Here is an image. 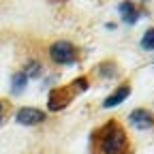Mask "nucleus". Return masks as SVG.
<instances>
[{"label": "nucleus", "mask_w": 154, "mask_h": 154, "mask_svg": "<svg viewBox=\"0 0 154 154\" xmlns=\"http://www.w3.org/2000/svg\"><path fill=\"white\" fill-rule=\"evenodd\" d=\"M90 90V77L88 75H77L75 79H71L69 84L56 86L49 90L47 94V109L49 111H62L66 109L71 103H75L82 94H86Z\"/></svg>", "instance_id": "nucleus-2"}, {"label": "nucleus", "mask_w": 154, "mask_h": 154, "mask_svg": "<svg viewBox=\"0 0 154 154\" xmlns=\"http://www.w3.org/2000/svg\"><path fill=\"white\" fill-rule=\"evenodd\" d=\"M96 73H99L101 77H105V79H111V77L118 75V64H116L113 60H105L101 64H96Z\"/></svg>", "instance_id": "nucleus-9"}, {"label": "nucleus", "mask_w": 154, "mask_h": 154, "mask_svg": "<svg viewBox=\"0 0 154 154\" xmlns=\"http://www.w3.org/2000/svg\"><path fill=\"white\" fill-rule=\"evenodd\" d=\"M47 120V113L38 107H19L15 113V122L22 126H38Z\"/></svg>", "instance_id": "nucleus-4"}, {"label": "nucleus", "mask_w": 154, "mask_h": 154, "mask_svg": "<svg viewBox=\"0 0 154 154\" xmlns=\"http://www.w3.org/2000/svg\"><path fill=\"white\" fill-rule=\"evenodd\" d=\"M135 146L128 137L126 126L111 118L99 124L88 135V154H133Z\"/></svg>", "instance_id": "nucleus-1"}, {"label": "nucleus", "mask_w": 154, "mask_h": 154, "mask_svg": "<svg viewBox=\"0 0 154 154\" xmlns=\"http://www.w3.org/2000/svg\"><path fill=\"white\" fill-rule=\"evenodd\" d=\"M131 90H133V88H131V82H128V79H124V82H122L118 88H116L109 96H105V101L101 103V105H103V109H111V107H118L120 103H124L128 96H131Z\"/></svg>", "instance_id": "nucleus-6"}, {"label": "nucleus", "mask_w": 154, "mask_h": 154, "mask_svg": "<svg viewBox=\"0 0 154 154\" xmlns=\"http://www.w3.org/2000/svg\"><path fill=\"white\" fill-rule=\"evenodd\" d=\"M5 103L7 101H0V124H2V118H5Z\"/></svg>", "instance_id": "nucleus-12"}, {"label": "nucleus", "mask_w": 154, "mask_h": 154, "mask_svg": "<svg viewBox=\"0 0 154 154\" xmlns=\"http://www.w3.org/2000/svg\"><path fill=\"white\" fill-rule=\"evenodd\" d=\"M118 13L122 17V22L133 26V24H137L139 22V17H141V11L137 9V5L133 2V0H124V2L118 5Z\"/></svg>", "instance_id": "nucleus-7"}, {"label": "nucleus", "mask_w": 154, "mask_h": 154, "mask_svg": "<svg viewBox=\"0 0 154 154\" xmlns=\"http://www.w3.org/2000/svg\"><path fill=\"white\" fill-rule=\"evenodd\" d=\"M139 45H141V49H146V51H154V26L143 32Z\"/></svg>", "instance_id": "nucleus-11"}, {"label": "nucleus", "mask_w": 154, "mask_h": 154, "mask_svg": "<svg viewBox=\"0 0 154 154\" xmlns=\"http://www.w3.org/2000/svg\"><path fill=\"white\" fill-rule=\"evenodd\" d=\"M24 73H26L28 79H36V77L43 75V64L38 60H28L26 66H24Z\"/></svg>", "instance_id": "nucleus-10"}, {"label": "nucleus", "mask_w": 154, "mask_h": 154, "mask_svg": "<svg viewBox=\"0 0 154 154\" xmlns=\"http://www.w3.org/2000/svg\"><path fill=\"white\" fill-rule=\"evenodd\" d=\"M128 124L137 131H150L154 128V113L146 107H137L128 113Z\"/></svg>", "instance_id": "nucleus-5"}, {"label": "nucleus", "mask_w": 154, "mask_h": 154, "mask_svg": "<svg viewBox=\"0 0 154 154\" xmlns=\"http://www.w3.org/2000/svg\"><path fill=\"white\" fill-rule=\"evenodd\" d=\"M51 2H66V0H51Z\"/></svg>", "instance_id": "nucleus-13"}, {"label": "nucleus", "mask_w": 154, "mask_h": 154, "mask_svg": "<svg viewBox=\"0 0 154 154\" xmlns=\"http://www.w3.org/2000/svg\"><path fill=\"white\" fill-rule=\"evenodd\" d=\"M26 86H28V77L24 71H17L11 75V92L13 94H22L26 90Z\"/></svg>", "instance_id": "nucleus-8"}, {"label": "nucleus", "mask_w": 154, "mask_h": 154, "mask_svg": "<svg viewBox=\"0 0 154 154\" xmlns=\"http://www.w3.org/2000/svg\"><path fill=\"white\" fill-rule=\"evenodd\" d=\"M79 47L71 41H56L51 47H49V58L54 64H60V66H66V64H75L79 62Z\"/></svg>", "instance_id": "nucleus-3"}]
</instances>
